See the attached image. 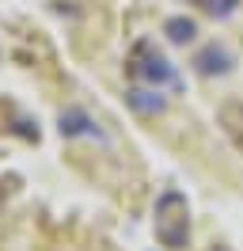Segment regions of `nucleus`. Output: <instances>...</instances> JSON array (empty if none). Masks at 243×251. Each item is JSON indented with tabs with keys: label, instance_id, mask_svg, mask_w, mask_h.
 <instances>
[{
	"label": "nucleus",
	"instance_id": "obj_1",
	"mask_svg": "<svg viewBox=\"0 0 243 251\" xmlns=\"http://www.w3.org/2000/svg\"><path fill=\"white\" fill-rule=\"evenodd\" d=\"M156 240L167 251H182L190 244V205L179 190H164L156 198Z\"/></svg>",
	"mask_w": 243,
	"mask_h": 251
},
{
	"label": "nucleus",
	"instance_id": "obj_2",
	"mask_svg": "<svg viewBox=\"0 0 243 251\" xmlns=\"http://www.w3.org/2000/svg\"><path fill=\"white\" fill-rule=\"evenodd\" d=\"M129 73H133L141 84H148V88H164V84H171V88H182L179 73H175V65L167 61L160 50L152 46L148 38H141L133 46V53H129Z\"/></svg>",
	"mask_w": 243,
	"mask_h": 251
},
{
	"label": "nucleus",
	"instance_id": "obj_3",
	"mask_svg": "<svg viewBox=\"0 0 243 251\" xmlns=\"http://www.w3.org/2000/svg\"><path fill=\"white\" fill-rule=\"evenodd\" d=\"M232 65L236 61H232L228 46H220V42H209L194 53V69L201 76H224V73H232Z\"/></svg>",
	"mask_w": 243,
	"mask_h": 251
},
{
	"label": "nucleus",
	"instance_id": "obj_4",
	"mask_svg": "<svg viewBox=\"0 0 243 251\" xmlns=\"http://www.w3.org/2000/svg\"><path fill=\"white\" fill-rule=\"evenodd\" d=\"M125 103L137 110V114H145V118H156V114H164L167 99L160 88H148V84H137V88H129L125 92Z\"/></svg>",
	"mask_w": 243,
	"mask_h": 251
},
{
	"label": "nucleus",
	"instance_id": "obj_5",
	"mask_svg": "<svg viewBox=\"0 0 243 251\" xmlns=\"http://www.w3.org/2000/svg\"><path fill=\"white\" fill-rule=\"evenodd\" d=\"M164 34L175 42V46H186V42H194V38H197V23H194V19H186V16H171L164 23Z\"/></svg>",
	"mask_w": 243,
	"mask_h": 251
},
{
	"label": "nucleus",
	"instance_id": "obj_6",
	"mask_svg": "<svg viewBox=\"0 0 243 251\" xmlns=\"http://www.w3.org/2000/svg\"><path fill=\"white\" fill-rule=\"evenodd\" d=\"M61 133L76 137V133H99V129H95V122H91L88 114H80V110H65V114H61Z\"/></svg>",
	"mask_w": 243,
	"mask_h": 251
}]
</instances>
